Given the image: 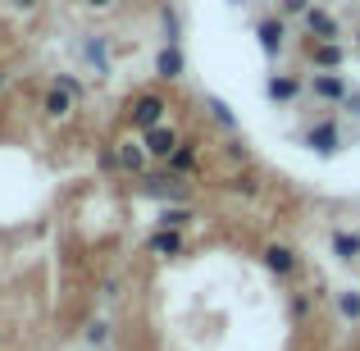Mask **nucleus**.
<instances>
[{"instance_id": "1", "label": "nucleus", "mask_w": 360, "mask_h": 351, "mask_svg": "<svg viewBox=\"0 0 360 351\" xmlns=\"http://www.w3.org/2000/svg\"><path fill=\"white\" fill-rule=\"evenodd\" d=\"M260 264L274 274V279H297L301 255L292 251V246H283V242H264V246H260Z\"/></svg>"}, {"instance_id": "2", "label": "nucleus", "mask_w": 360, "mask_h": 351, "mask_svg": "<svg viewBox=\"0 0 360 351\" xmlns=\"http://www.w3.org/2000/svg\"><path fill=\"white\" fill-rule=\"evenodd\" d=\"M141 192L155 201H187V178L183 174H141Z\"/></svg>"}, {"instance_id": "3", "label": "nucleus", "mask_w": 360, "mask_h": 351, "mask_svg": "<svg viewBox=\"0 0 360 351\" xmlns=\"http://www.w3.org/2000/svg\"><path fill=\"white\" fill-rule=\"evenodd\" d=\"M141 146H146L150 160H160V165H165V160L183 146V137H178V128H169V123H155V128L141 132Z\"/></svg>"}, {"instance_id": "4", "label": "nucleus", "mask_w": 360, "mask_h": 351, "mask_svg": "<svg viewBox=\"0 0 360 351\" xmlns=\"http://www.w3.org/2000/svg\"><path fill=\"white\" fill-rule=\"evenodd\" d=\"M165 96H160V91H146V96H137L132 101V110H128V119H132V128H155V123H165Z\"/></svg>"}, {"instance_id": "5", "label": "nucleus", "mask_w": 360, "mask_h": 351, "mask_svg": "<svg viewBox=\"0 0 360 351\" xmlns=\"http://www.w3.org/2000/svg\"><path fill=\"white\" fill-rule=\"evenodd\" d=\"M306 146L315 151V155H333V151L342 146V128H338L333 119H319L315 128H306Z\"/></svg>"}, {"instance_id": "6", "label": "nucleus", "mask_w": 360, "mask_h": 351, "mask_svg": "<svg viewBox=\"0 0 360 351\" xmlns=\"http://www.w3.org/2000/svg\"><path fill=\"white\" fill-rule=\"evenodd\" d=\"M310 91H315L319 101H328V106H342V101L352 96L342 73H315V78H310Z\"/></svg>"}, {"instance_id": "7", "label": "nucleus", "mask_w": 360, "mask_h": 351, "mask_svg": "<svg viewBox=\"0 0 360 351\" xmlns=\"http://www.w3.org/2000/svg\"><path fill=\"white\" fill-rule=\"evenodd\" d=\"M146 165H150V155H146V146H141V141H119L115 169H123V174H146Z\"/></svg>"}, {"instance_id": "8", "label": "nucleus", "mask_w": 360, "mask_h": 351, "mask_svg": "<svg viewBox=\"0 0 360 351\" xmlns=\"http://www.w3.org/2000/svg\"><path fill=\"white\" fill-rule=\"evenodd\" d=\"M73 106H78V96H73V91L55 87V82L46 87V96H41V110H46V119H55V123H60V119H69V115H73Z\"/></svg>"}, {"instance_id": "9", "label": "nucleus", "mask_w": 360, "mask_h": 351, "mask_svg": "<svg viewBox=\"0 0 360 351\" xmlns=\"http://www.w3.org/2000/svg\"><path fill=\"white\" fill-rule=\"evenodd\" d=\"M306 27H310V37H319V42H338V37H342V23H338L328 9H315V5L306 9Z\"/></svg>"}, {"instance_id": "10", "label": "nucleus", "mask_w": 360, "mask_h": 351, "mask_svg": "<svg viewBox=\"0 0 360 351\" xmlns=\"http://www.w3.org/2000/svg\"><path fill=\"white\" fill-rule=\"evenodd\" d=\"M155 73H160L165 82L183 78V73H187V60H183V51H178V46H160V51H155Z\"/></svg>"}, {"instance_id": "11", "label": "nucleus", "mask_w": 360, "mask_h": 351, "mask_svg": "<svg viewBox=\"0 0 360 351\" xmlns=\"http://www.w3.org/2000/svg\"><path fill=\"white\" fill-rule=\"evenodd\" d=\"M301 96V78L297 73H274L269 78V101L274 106H288V101H297Z\"/></svg>"}, {"instance_id": "12", "label": "nucleus", "mask_w": 360, "mask_h": 351, "mask_svg": "<svg viewBox=\"0 0 360 351\" xmlns=\"http://www.w3.org/2000/svg\"><path fill=\"white\" fill-rule=\"evenodd\" d=\"M255 37H260V51L269 55H278L283 51V18H260V27H255Z\"/></svg>"}, {"instance_id": "13", "label": "nucleus", "mask_w": 360, "mask_h": 351, "mask_svg": "<svg viewBox=\"0 0 360 351\" xmlns=\"http://www.w3.org/2000/svg\"><path fill=\"white\" fill-rule=\"evenodd\" d=\"M146 251H150V255H178V251H183V233L155 229V233L146 237Z\"/></svg>"}, {"instance_id": "14", "label": "nucleus", "mask_w": 360, "mask_h": 351, "mask_svg": "<svg viewBox=\"0 0 360 351\" xmlns=\"http://www.w3.org/2000/svg\"><path fill=\"white\" fill-rule=\"evenodd\" d=\"M310 64H315L319 73H333L338 64H342V46L338 42H319L315 51H310Z\"/></svg>"}, {"instance_id": "15", "label": "nucleus", "mask_w": 360, "mask_h": 351, "mask_svg": "<svg viewBox=\"0 0 360 351\" xmlns=\"http://www.w3.org/2000/svg\"><path fill=\"white\" fill-rule=\"evenodd\" d=\"M165 169H169V174H183V178H192V174H196V146H192V141H183V146H178L174 155L165 160Z\"/></svg>"}, {"instance_id": "16", "label": "nucleus", "mask_w": 360, "mask_h": 351, "mask_svg": "<svg viewBox=\"0 0 360 351\" xmlns=\"http://www.w3.org/2000/svg\"><path fill=\"white\" fill-rule=\"evenodd\" d=\"M192 219H196L192 205H165V210H160V229H174V233L192 229Z\"/></svg>"}, {"instance_id": "17", "label": "nucleus", "mask_w": 360, "mask_h": 351, "mask_svg": "<svg viewBox=\"0 0 360 351\" xmlns=\"http://www.w3.org/2000/svg\"><path fill=\"white\" fill-rule=\"evenodd\" d=\"M333 255L338 260H360V233H347V229H333Z\"/></svg>"}, {"instance_id": "18", "label": "nucleus", "mask_w": 360, "mask_h": 351, "mask_svg": "<svg viewBox=\"0 0 360 351\" xmlns=\"http://www.w3.org/2000/svg\"><path fill=\"white\" fill-rule=\"evenodd\" d=\"M333 306H338V315H342L347 324H360V292H356V288L333 292Z\"/></svg>"}, {"instance_id": "19", "label": "nucleus", "mask_w": 360, "mask_h": 351, "mask_svg": "<svg viewBox=\"0 0 360 351\" xmlns=\"http://www.w3.org/2000/svg\"><path fill=\"white\" fill-rule=\"evenodd\" d=\"M224 187H229L233 196H246V201H251V196H260V178H255V174H238V178H229Z\"/></svg>"}, {"instance_id": "20", "label": "nucleus", "mask_w": 360, "mask_h": 351, "mask_svg": "<svg viewBox=\"0 0 360 351\" xmlns=\"http://www.w3.org/2000/svg\"><path fill=\"white\" fill-rule=\"evenodd\" d=\"M205 110H210V119H214V123H224V128H238V115H233V106H229V101L210 96V101H205Z\"/></svg>"}, {"instance_id": "21", "label": "nucleus", "mask_w": 360, "mask_h": 351, "mask_svg": "<svg viewBox=\"0 0 360 351\" xmlns=\"http://www.w3.org/2000/svg\"><path fill=\"white\" fill-rule=\"evenodd\" d=\"M87 343L91 347H105L110 343V324H105V319H91V324H87Z\"/></svg>"}, {"instance_id": "22", "label": "nucleus", "mask_w": 360, "mask_h": 351, "mask_svg": "<svg viewBox=\"0 0 360 351\" xmlns=\"http://www.w3.org/2000/svg\"><path fill=\"white\" fill-rule=\"evenodd\" d=\"M55 87H64V91H73V96L82 101V78H73V73H55Z\"/></svg>"}, {"instance_id": "23", "label": "nucleus", "mask_w": 360, "mask_h": 351, "mask_svg": "<svg viewBox=\"0 0 360 351\" xmlns=\"http://www.w3.org/2000/svg\"><path fill=\"white\" fill-rule=\"evenodd\" d=\"M224 155H229L233 165H246V146H242V141H229V146H224Z\"/></svg>"}, {"instance_id": "24", "label": "nucleus", "mask_w": 360, "mask_h": 351, "mask_svg": "<svg viewBox=\"0 0 360 351\" xmlns=\"http://www.w3.org/2000/svg\"><path fill=\"white\" fill-rule=\"evenodd\" d=\"M119 292H123V283H119V279H105V283H101V297H105V301H115Z\"/></svg>"}, {"instance_id": "25", "label": "nucleus", "mask_w": 360, "mask_h": 351, "mask_svg": "<svg viewBox=\"0 0 360 351\" xmlns=\"http://www.w3.org/2000/svg\"><path fill=\"white\" fill-rule=\"evenodd\" d=\"M310 0H283V14H306Z\"/></svg>"}, {"instance_id": "26", "label": "nucleus", "mask_w": 360, "mask_h": 351, "mask_svg": "<svg viewBox=\"0 0 360 351\" xmlns=\"http://www.w3.org/2000/svg\"><path fill=\"white\" fill-rule=\"evenodd\" d=\"M292 310H297V319H306V315H310V301L297 297V301H292Z\"/></svg>"}, {"instance_id": "27", "label": "nucleus", "mask_w": 360, "mask_h": 351, "mask_svg": "<svg viewBox=\"0 0 360 351\" xmlns=\"http://www.w3.org/2000/svg\"><path fill=\"white\" fill-rule=\"evenodd\" d=\"M342 106H347V110H352V115L360 119V91H352V96H347V101H342Z\"/></svg>"}, {"instance_id": "28", "label": "nucleus", "mask_w": 360, "mask_h": 351, "mask_svg": "<svg viewBox=\"0 0 360 351\" xmlns=\"http://www.w3.org/2000/svg\"><path fill=\"white\" fill-rule=\"evenodd\" d=\"M82 5H87V9H110L115 0H82Z\"/></svg>"}, {"instance_id": "29", "label": "nucleus", "mask_w": 360, "mask_h": 351, "mask_svg": "<svg viewBox=\"0 0 360 351\" xmlns=\"http://www.w3.org/2000/svg\"><path fill=\"white\" fill-rule=\"evenodd\" d=\"M14 5H18V9H32V5H37V0H14Z\"/></svg>"}, {"instance_id": "30", "label": "nucleus", "mask_w": 360, "mask_h": 351, "mask_svg": "<svg viewBox=\"0 0 360 351\" xmlns=\"http://www.w3.org/2000/svg\"><path fill=\"white\" fill-rule=\"evenodd\" d=\"M0 87H5V78H0Z\"/></svg>"}]
</instances>
